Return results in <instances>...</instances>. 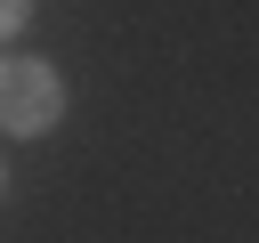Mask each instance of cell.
<instances>
[{"label":"cell","mask_w":259,"mask_h":243,"mask_svg":"<svg viewBox=\"0 0 259 243\" xmlns=\"http://www.w3.org/2000/svg\"><path fill=\"white\" fill-rule=\"evenodd\" d=\"M57 122H65V73L49 57H0V130L49 138Z\"/></svg>","instance_id":"obj_1"},{"label":"cell","mask_w":259,"mask_h":243,"mask_svg":"<svg viewBox=\"0 0 259 243\" xmlns=\"http://www.w3.org/2000/svg\"><path fill=\"white\" fill-rule=\"evenodd\" d=\"M24 24H32V0H0V40H16Z\"/></svg>","instance_id":"obj_2"}]
</instances>
